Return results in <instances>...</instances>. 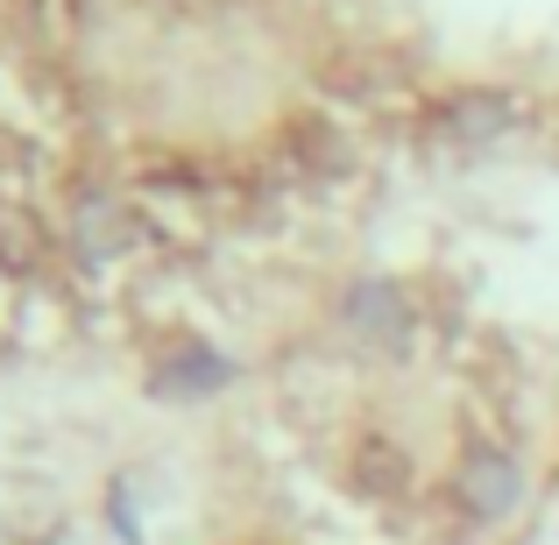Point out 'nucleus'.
<instances>
[{
	"mask_svg": "<svg viewBox=\"0 0 559 545\" xmlns=\"http://www.w3.org/2000/svg\"><path fill=\"white\" fill-rule=\"evenodd\" d=\"M447 496H453V510H461V524H475V532H510V524L532 510L538 482H532V467H524L518 447L475 439V447H461V461H453Z\"/></svg>",
	"mask_w": 559,
	"mask_h": 545,
	"instance_id": "obj_1",
	"label": "nucleus"
}]
</instances>
